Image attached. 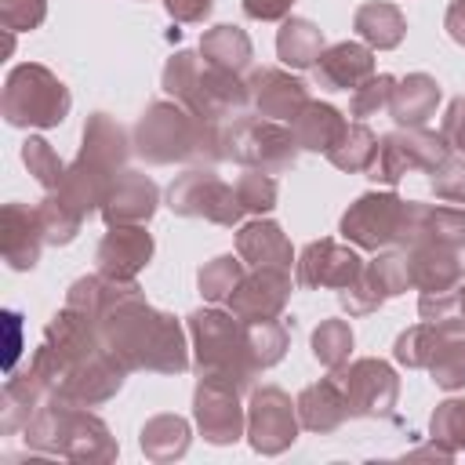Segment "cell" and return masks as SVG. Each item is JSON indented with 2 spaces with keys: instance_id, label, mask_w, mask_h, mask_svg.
Returning a JSON list of instances; mask_svg holds the SVG:
<instances>
[{
  "instance_id": "1",
  "label": "cell",
  "mask_w": 465,
  "mask_h": 465,
  "mask_svg": "<svg viewBox=\"0 0 465 465\" xmlns=\"http://www.w3.org/2000/svg\"><path fill=\"white\" fill-rule=\"evenodd\" d=\"M163 87L189 113H196L203 120L236 113L243 105V84L236 80V73H225V69L211 65L203 54H193V51H182L167 62Z\"/></svg>"
},
{
  "instance_id": "2",
  "label": "cell",
  "mask_w": 465,
  "mask_h": 465,
  "mask_svg": "<svg viewBox=\"0 0 465 465\" xmlns=\"http://www.w3.org/2000/svg\"><path fill=\"white\" fill-rule=\"evenodd\" d=\"M69 113L65 84L44 65H18L4 84V116L15 127H54Z\"/></svg>"
},
{
  "instance_id": "3",
  "label": "cell",
  "mask_w": 465,
  "mask_h": 465,
  "mask_svg": "<svg viewBox=\"0 0 465 465\" xmlns=\"http://www.w3.org/2000/svg\"><path fill=\"white\" fill-rule=\"evenodd\" d=\"M193 334H196V363L203 374L214 378H229L236 374V381H251V374L258 371L247 349V327H236L232 316L225 312H193L189 316Z\"/></svg>"
},
{
  "instance_id": "4",
  "label": "cell",
  "mask_w": 465,
  "mask_h": 465,
  "mask_svg": "<svg viewBox=\"0 0 465 465\" xmlns=\"http://www.w3.org/2000/svg\"><path fill=\"white\" fill-rule=\"evenodd\" d=\"M203 116L178 109L171 102L149 105V113L138 124V153L149 156L153 163H171V160H189L203 145Z\"/></svg>"
},
{
  "instance_id": "5",
  "label": "cell",
  "mask_w": 465,
  "mask_h": 465,
  "mask_svg": "<svg viewBox=\"0 0 465 465\" xmlns=\"http://www.w3.org/2000/svg\"><path fill=\"white\" fill-rule=\"evenodd\" d=\"M450 153V142L443 134H432V131H421V127H407V131H396V134H385L378 142V153L367 167V174L374 182H400L407 171H432L443 156Z\"/></svg>"
},
{
  "instance_id": "6",
  "label": "cell",
  "mask_w": 465,
  "mask_h": 465,
  "mask_svg": "<svg viewBox=\"0 0 465 465\" xmlns=\"http://www.w3.org/2000/svg\"><path fill=\"white\" fill-rule=\"evenodd\" d=\"M407 211H411V200L403 203L396 193H367L345 211L341 236L360 247H371V251H378L385 243H400Z\"/></svg>"
},
{
  "instance_id": "7",
  "label": "cell",
  "mask_w": 465,
  "mask_h": 465,
  "mask_svg": "<svg viewBox=\"0 0 465 465\" xmlns=\"http://www.w3.org/2000/svg\"><path fill=\"white\" fill-rule=\"evenodd\" d=\"M225 156L247 163V167H258L265 174H276L283 167L294 163V131H283L276 120H240L232 124L229 131V142H225Z\"/></svg>"
},
{
  "instance_id": "8",
  "label": "cell",
  "mask_w": 465,
  "mask_h": 465,
  "mask_svg": "<svg viewBox=\"0 0 465 465\" xmlns=\"http://www.w3.org/2000/svg\"><path fill=\"white\" fill-rule=\"evenodd\" d=\"M167 200H171V207L178 214H203V218L222 222V225H232L243 214V203L236 196V185L218 182L211 171H189V174H182L171 185Z\"/></svg>"
},
{
  "instance_id": "9",
  "label": "cell",
  "mask_w": 465,
  "mask_h": 465,
  "mask_svg": "<svg viewBox=\"0 0 465 465\" xmlns=\"http://www.w3.org/2000/svg\"><path fill=\"white\" fill-rule=\"evenodd\" d=\"M363 272V262L352 247H341L334 240H316L298 258V283L302 287H349Z\"/></svg>"
},
{
  "instance_id": "10",
  "label": "cell",
  "mask_w": 465,
  "mask_h": 465,
  "mask_svg": "<svg viewBox=\"0 0 465 465\" xmlns=\"http://www.w3.org/2000/svg\"><path fill=\"white\" fill-rule=\"evenodd\" d=\"M287 291H291V276L287 269H254L251 276H243L236 283V291L229 294V309L247 320V323H258V320H276L283 302H287Z\"/></svg>"
},
{
  "instance_id": "11",
  "label": "cell",
  "mask_w": 465,
  "mask_h": 465,
  "mask_svg": "<svg viewBox=\"0 0 465 465\" xmlns=\"http://www.w3.org/2000/svg\"><path fill=\"white\" fill-rule=\"evenodd\" d=\"M338 381L349 400V414H381L396 400V374L378 360H356L345 374H338Z\"/></svg>"
},
{
  "instance_id": "12",
  "label": "cell",
  "mask_w": 465,
  "mask_h": 465,
  "mask_svg": "<svg viewBox=\"0 0 465 465\" xmlns=\"http://www.w3.org/2000/svg\"><path fill=\"white\" fill-rule=\"evenodd\" d=\"M196 418H200L203 436H211L214 443L236 440L240 429H243L240 403H236V385L229 378L207 374L200 381V389H196Z\"/></svg>"
},
{
  "instance_id": "13",
  "label": "cell",
  "mask_w": 465,
  "mask_h": 465,
  "mask_svg": "<svg viewBox=\"0 0 465 465\" xmlns=\"http://www.w3.org/2000/svg\"><path fill=\"white\" fill-rule=\"evenodd\" d=\"M153 254V240L142 225H113L98 247V272L113 280H131Z\"/></svg>"
},
{
  "instance_id": "14",
  "label": "cell",
  "mask_w": 465,
  "mask_h": 465,
  "mask_svg": "<svg viewBox=\"0 0 465 465\" xmlns=\"http://www.w3.org/2000/svg\"><path fill=\"white\" fill-rule=\"evenodd\" d=\"M320 87L327 91H356L360 84H367L374 76V54L363 44H334L320 54V62L312 65Z\"/></svg>"
},
{
  "instance_id": "15",
  "label": "cell",
  "mask_w": 465,
  "mask_h": 465,
  "mask_svg": "<svg viewBox=\"0 0 465 465\" xmlns=\"http://www.w3.org/2000/svg\"><path fill=\"white\" fill-rule=\"evenodd\" d=\"M247 87H251L254 109H258L265 120H294V116L305 109V102H309L305 84L294 80V76H287V73H280V69H262V73H254Z\"/></svg>"
},
{
  "instance_id": "16",
  "label": "cell",
  "mask_w": 465,
  "mask_h": 465,
  "mask_svg": "<svg viewBox=\"0 0 465 465\" xmlns=\"http://www.w3.org/2000/svg\"><path fill=\"white\" fill-rule=\"evenodd\" d=\"M156 211V185L138 171H120L105 193L102 214L109 225H138Z\"/></svg>"
},
{
  "instance_id": "17",
  "label": "cell",
  "mask_w": 465,
  "mask_h": 465,
  "mask_svg": "<svg viewBox=\"0 0 465 465\" xmlns=\"http://www.w3.org/2000/svg\"><path fill=\"white\" fill-rule=\"evenodd\" d=\"M251 436L258 450H283L294 440V411L291 400L280 389H262L254 396V411H251Z\"/></svg>"
},
{
  "instance_id": "18",
  "label": "cell",
  "mask_w": 465,
  "mask_h": 465,
  "mask_svg": "<svg viewBox=\"0 0 465 465\" xmlns=\"http://www.w3.org/2000/svg\"><path fill=\"white\" fill-rule=\"evenodd\" d=\"M236 247H240V258L254 269H291V258H294L287 236L272 222L243 225L240 236H236Z\"/></svg>"
},
{
  "instance_id": "19",
  "label": "cell",
  "mask_w": 465,
  "mask_h": 465,
  "mask_svg": "<svg viewBox=\"0 0 465 465\" xmlns=\"http://www.w3.org/2000/svg\"><path fill=\"white\" fill-rule=\"evenodd\" d=\"M291 124H294L298 145L302 149H316V153H331L341 142L345 127H349L345 116L334 105H327V102H305V109Z\"/></svg>"
},
{
  "instance_id": "20",
  "label": "cell",
  "mask_w": 465,
  "mask_h": 465,
  "mask_svg": "<svg viewBox=\"0 0 465 465\" xmlns=\"http://www.w3.org/2000/svg\"><path fill=\"white\" fill-rule=\"evenodd\" d=\"M40 240H44V225L40 214L29 207L11 203L4 211V254L15 269H29L40 254Z\"/></svg>"
},
{
  "instance_id": "21",
  "label": "cell",
  "mask_w": 465,
  "mask_h": 465,
  "mask_svg": "<svg viewBox=\"0 0 465 465\" xmlns=\"http://www.w3.org/2000/svg\"><path fill=\"white\" fill-rule=\"evenodd\" d=\"M436 102H440V87L432 76L425 73H414L407 80H400L392 87V98H389V113L396 116V124L403 127H421L432 113H436Z\"/></svg>"
},
{
  "instance_id": "22",
  "label": "cell",
  "mask_w": 465,
  "mask_h": 465,
  "mask_svg": "<svg viewBox=\"0 0 465 465\" xmlns=\"http://www.w3.org/2000/svg\"><path fill=\"white\" fill-rule=\"evenodd\" d=\"M127 156V142H124V131L105 116H91V124L84 127V149H80V160L84 163H94L102 171H113L120 167Z\"/></svg>"
},
{
  "instance_id": "23",
  "label": "cell",
  "mask_w": 465,
  "mask_h": 465,
  "mask_svg": "<svg viewBox=\"0 0 465 465\" xmlns=\"http://www.w3.org/2000/svg\"><path fill=\"white\" fill-rule=\"evenodd\" d=\"M298 407H302L305 429H334V425L349 414V400H345L338 378H323L320 385H309V389L302 392Z\"/></svg>"
},
{
  "instance_id": "24",
  "label": "cell",
  "mask_w": 465,
  "mask_h": 465,
  "mask_svg": "<svg viewBox=\"0 0 465 465\" xmlns=\"http://www.w3.org/2000/svg\"><path fill=\"white\" fill-rule=\"evenodd\" d=\"M276 51L287 65L294 69H305V65H316V58L323 54V36L312 22L305 18H287L280 36H276Z\"/></svg>"
},
{
  "instance_id": "25",
  "label": "cell",
  "mask_w": 465,
  "mask_h": 465,
  "mask_svg": "<svg viewBox=\"0 0 465 465\" xmlns=\"http://www.w3.org/2000/svg\"><path fill=\"white\" fill-rule=\"evenodd\" d=\"M200 54H203L211 65L225 69V73H240V69H247V62H251V40H247V33L236 29V25H218V29H211V33L203 36Z\"/></svg>"
},
{
  "instance_id": "26",
  "label": "cell",
  "mask_w": 465,
  "mask_h": 465,
  "mask_svg": "<svg viewBox=\"0 0 465 465\" xmlns=\"http://www.w3.org/2000/svg\"><path fill=\"white\" fill-rule=\"evenodd\" d=\"M356 29L367 44L378 47H396L403 40V15L392 4H363L356 11Z\"/></svg>"
},
{
  "instance_id": "27",
  "label": "cell",
  "mask_w": 465,
  "mask_h": 465,
  "mask_svg": "<svg viewBox=\"0 0 465 465\" xmlns=\"http://www.w3.org/2000/svg\"><path fill=\"white\" fill-rule=\"evenodd\" d=\"M429 371L443 389H454L465 381V331H443L440 327V341H436V352L429 360Z\"/></svg>"
},
{
  "instance_id": "28",
  "label": "cell",
  "mask_w": 465,
  "mask_h": 465,
  "mask_svg": "<svg viewBox=\"0 0 465 465\" xmlns=\"http://www.w3.org/2000/svg\"><path fill=\"white\" fill-rule=\"evenodd\" d=\"M374 153H378V138H374L363 124H349L345 134H341V142H338L327 156H331V163L341 167V171H367L371 160H374Z\"/></svg>"
},
{
  "instance_id": "29",
  "label": "cell",
  "mask_w": 465,
  "mask_h": 465,
  "mask_svg": "<svg viewBox=\"0 0 465 465\" xmlns=\"http://www.w3.org/2000/svg\"><path fill=\"white\" fill-rule=\"evenodd\" d=\"M243 280V262L240 258H232V254H225V258H214L207 269H200V291H203V298H211V302H229V294L236 291V283Z\"/></svg>"
},
{
  "instance_id": "30",
  "label": "cell",
  "mask_w": 465,
  "mask_h": 465,
  "mask_svg": "<svg viewBox=\"0 0 465 465\" xmlns=\"http://www.w3.org/2000/svg\"><path fill=\"white\" fill-rule=\"evenodd\" d=\"M22 156H25V163H29V171L36 174V182L44 185V189H58L62 182H65V167H62V160L54 156V149L44 142V138H29L25 142V149H22Z\"/></svg>"
},
{
  "instance_id": "31",
  "label": "cell",
  "mask_w": 465,
  "mask_h": 465,
  "mask_svg": "<svg viewBox=\"0 0 465 465\" xmlns=\"http://www.w3.org/2000/svg\"><path fill=\"white\" fill-rule=\"evenodd\" d=\"M349 349H352V334H349V327H345L341 320H327V323H320V331L312 334V352H316V360H323L327 367H338V363L349 356Z\"/></svg>"
},
{
  "instance_id": "32",
  "label": "cell",
  "mask_w": 465,
  "mask_h": 465,
  "mask_svg": "<svg viewBox=\"0 0 465 465\" xmlns=\"http://www.w3.org/2000/svg\"><path fill=\"white\" fill-rule=\"evenodd\" d=\"M432 189H436V196H443L450 203H465V160L447 153L432 167Z\"/></svg>"
},
{
  "instance_id": "33",
  "label": "cell",
  "mask_w": 465,
  "mask_h": 465,
  "mask_svg": "<svg viewBox=\"0 0 465 465\" xmlns=\"http://www.w3.org/2000/svg\"><path fill=\"white\" fill-rule=\"evenodd\" d=\"M236 196H240L243 211H269L276 203V182L265 171H247L236 182Z\"/></svg>"
},
{
  "instance_id": "34",
  "label": "cell",
  "mask_w": 465,
  "mask_h": 465,
  "mask_svg": "<svg viewBox=\"0 0 465 465\" xmlns=\"http://www.w3.org/2000/svg\"><path fill=\"white\" fill-rule=\"evenodd\" d=\"M392 87H396V76H385V73L381 76H371L367 84H360L352 91V116H371L381 105H389Z\"/></svg>"
},
{
  "instance_id": "35",
  "label": "cell",
  "mask_w": 465,
  "mask_h": 465,
  "mask_svg": "<svg viewBox=\"0 0 465 465\" xmlns=\"http://www.w3.org/2000/svg\"><path fill=\"white\" fill-rule=\"evenodd\" d=\"M0 15H4V25L11 33H22V29H36L47 15V0H4L0 4Z\"/></svg>"
},
{
  "instance_id": "36",
  "label": "cell",
  "mask_w": 465,
  "mask_h": 465,
  "mask_svg": "<svg viewBox=\"0 0 465 465\" xmlns=\"http://www.w3.org/2000/svg\"><path fill=\"white\" fill-rule=\"evenodd\" d=\"M432 436L440 440H465V400H447L432 414Z\"/></svg>"
},
{
  "instance_id": "37",
  "label": "cell",
  "mask_w": 465,
  "mask_h": 465,
  "mask_svg": "<svg viewBox=\"0 0 465 465\" xmlns=\"http://www.w3.org/2000/svg\"><path fill=\"white\" fill-rule=\"evenodd\" d=\"M443 138L454 149H465V98H454L447 116H443Z\"/></svg>"
},
{
  "instance_id": "38",
  "label": "cell",
  "mask_w": 465,
  "mask_h": 465,
  "mask_svg": "<svg viewBox=\"0 0 465 465\" xmlns=\"http://www.w3.org/2000/svg\"><path fill=\"white\" fill-rule=\"evenodd\" d=\"M291 4H294V0H243V11H247L251 18L276 22V18H283V15L291 11Z\"/></svg>"
},
{
  "instance_id": "39",
  "label": "cell",
  "mask_w": 465,
  "mask_h": 465,
  "mask_svg": "<svg viewBox=\"0 0 465 465\" xmlns=\"http://www.w3.org/2000/svg\"><path fill=\"white\" fill-rule=\"evenodd\" d=\"M163 4L178 22H203L211 11V0H163Z\"/></svg>"
},
{
  "instance_id": "40",
  "label": "cell",
  "mask_w": 465,
  "mask_h": 465,
  "mask_svg": "<svg viewBox=\"0 0 465 465\" xmlns=\"http://www.w3.org/2000/svg\"><path fill=\"white\" fill-rule=\"evenodd\" d=\"M447 33L458 44H465V0H454L450 4V11H447Z\"/></svg>"
},
{
  "instance_id": "41",
  "label": "cell",
  "mask_w": 465,
  "mask_h": 465,
  "mask_svg": "<svg viewBox=\"0 0 465 465\" xmlns=\"http://www.w3.org/2000/svg\"><path fill=\"white\" fill-rule=\"evenodd\" d=\"M4 320L11 323V349H7V367H11L18 356V312H4Z\"/></svg>"
}]
</instances>
